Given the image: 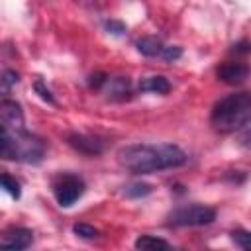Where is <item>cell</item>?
I'll return each mask as SVG.
<instances>
[{
    "label": "cell",
    "mask_w": 251,
    "mask_h": 251,
    "mask_svg": "<svg viewBox=\"0 0 251 251\" xmlns=\"http://www.w3.org/2000/svg\"><path fill=\"white\" fill-rule=\"evenodd\" d=\"M20 82V75L12 69L0 71V94H8L16 84Z\"/></svg>",
    "instance_id": "obj_15"
},
{
    "label": "cell",
    "mask_w": 251,
    "mask_h": 251,
    "mask_svg": "<svg viewBox=\"0 0 251 251\" xmlns=\"http://www.w3.org/2000/svg\"><path fill=\"white\" fill-rule=\"evenodd\" d=\"M182 57V49L176 47V45H165L163 47V53H161V59L167 61V63H175Z\"/></svg>",
    "instance_id": "obj_20"
},
{
    "label": "cell",
    "mask_w": 251,
    "mask_h": 251,
    "mask_svg": "<svg viewBox=\"0 0 251 251\" xmlns=\"http://www.w3.org/2000/svg\"><path fill=\"white\" fill-rule=\"evenodd\" d=\"M0 122L10 126V127H25V120H24V110L22 104L12 100V98H4L0 100Z\"/></svg>",
    "instance_id": "obj_9"
},
{
    "label": "cell",
    "mask_w": 251,
    "mask_h": 251,
    "mask_svg": "<svg viewBox=\"0 0 251 251\" xmlns=\"http://www.w3.org/2000/svg\"><path fill=\"white\" fill-rule=\"evenodd\" d=\"M104 29H106V33L116 35V37L126 35V24L120 22V20H106L104 22Z\"/></svg>",
    "instance_id": "obj_18"
},
{
    "label": "cell",
    "mask_w": 251,
    "mask_h": 251,
    "mask_svg": "<svg viewBox=\"0 0 251 251\" xmlns=\"http://www.w3.org/2000/svg\"><path fill=\"white\" fill-rule=\"evenodd\" d=\"M163 47H165V43H161L157 37H141L135 41V49L143 57H161Z\"/></svg>",
    "instance_id": "obj_12"
},
{
    "label": "cell",
    "mask_w": 251,
    "mask_h": 251,
    "mask_svg": "<svg viewBox=\"0 0 251 251\" xmlns=\"http://www.w3.org/2000/svg\"><path fill=\"white\" fill-rule=\"evenodd\" d=\"M231 239L237 247H241L243 251H249V241H251V235L247 229H235L231 231Z\"/></svg>",
    "instance_id": "obj_19"
},
{
    "label": "cell",
    "mask_w": 251,
    "mask_h": 251,
    "mask_svg": "<svg viewBox=\"0 0 251 251\" xmlns=\"http://www.w3.org/2000/svg\"><path fill=\"white\" fill-rule=\"evenodd\" d=\"M186 161L188 155L175 143H131L118 151V163L131 175L176 169Z\"/></svg>",
    "instance_id": "obj_1"
},
{
    "label": "cell",
    "mask_w": 251,
    "mask_h": 251,
    "mask_svg": "<svg viewBox=\"0 0 251 251\" xmlns=\"http://www.w3.org/2000/svg\"><path fill=\"white\" fill-rule=\"evenodd\" d=\"M171 82L169 78L161 76V75H153V76H143L137 84L139 92H155V94H169L171 92Z\"/></svg>",
    "instance_id": "obj_11"
},
{
    "label": "cell",
    "mask_w": 251,
    "mask_h": 251,
    "mask_svg": "<svg viewBox=\"0 0 251 251\" xmlns=\"http://www.w3.org/2000/svg\"><path fill=\"white\" fill-rule=\"evenodd\" d=\"M135 249H169L171 243L167 239H161V237H155V235H139L135 239Z\"/></svg>",
    "instance_id": "obj_13"
},
{
    "label": "cell",
    "mask_w": 251,
    "mask_h": 251,
    "mask_svg": "<svg viewBox=\"0 0 251 251\" xmlns=\"http://www.w3.org/2000/svg\"><path fill=\"white\" fill-rule=\"evenodd\" d=\"M214 220H216V210L204 204L180 206L169 214V226L173 227H200V226H210Z\"/></svg>",
    "instance_id": "obj_5"
},
{
    "label": "cell",
    "mask_w": 251,
    "mask_h": 251,
    "mask_svg": "<svg viewBox=\"0 0 251 251\" xmlns=\"http://www.w3.org/2000/svg\"><path fill=\"white\" fill-rule=\"evenodd\" d=\"M69 145L82 153V155H88V157H98L106 151V139L104 137H98V135H88V133H71L67 137Z\"/></svg>",
    "instance_id": "obj_6"
},
{
    "label": "cell",
    "mask_w": 251,
    "mask_h": 251,
    "mask_svg": "<svg viewBox=\"0 0 251 251\" xmlns=\"http://www.w3.org/2000/svg\"><path fill=\"white\" fill-rule=\"evenodd\" d=\"M100 92L106 96V100L124 102L131 96V80L127 76H106Z\"/></svg>",
    "instance_id": "obj_7"
},
{
    "label": "cell",
    "mask_w": 251,
    "mask_h": 251,
    "mask_svg": "<svg viewBox=\"0 0 251 251\" xmlns=\"http://www.w3.org/2000/svg\"><path fill=\"white\" fill-rule=\"evenodd\" d=\"M33 88H35V92L41 96V100H45V102H49V104H55V98H53L51 90L45 86V82H43V80H35Z\"/></svg>",
    "instance_id": "obj_21"
},
{
    "label": "cell",
    "mask_w": 251,
    "mask_h": 251,
    "mask_svg": "<svg viewBox=\"0 0 251 251\" xmlns=\"http://www.w3.org/2000/svg\"><path fill=\"white\" fill-rule=\"evenodd\" d=\"M251 120L249 92H233L220 98L210 112V124L220 133H233L245 129Z\"/></svg>",
    "instance_id": "obj_3"
},
{
    "label": "cell",
    "mask_w": 251,
    "mask_h": 251,
    "mask_svg": "<svg viewBox=\"0 0 251 251\" xmlns=\"http://www.w3.org/2000/svg\"><path fill=\"white\" fill-rule=\"evenodd\" d=\"M73 231L80 239H96L98 237V229L92 227V226H88V224H75L73 226Z\"/></svg>",
    "instance_id": "obj_17"
},
{
    "label": "cell",
    "mask_w": 251,
    "mask_h": 251,
    "mask_svg": "<svg viewBox=\"0 0 251 251\" xmlns=\"http://www.w3.org/2000/svg\"><path fill=\"white\" fill-rule=\"evenodd\" d=\"M122 194H124L126 198H143V196L151 194V186L145 184V182H131V184L124 186Z\"/></svg>",
    "instance_id": "obj_16"
},
{
    "label": "cell",
    "mask_w": 251,
    "mask_h": 251,
    "mask_svg": "<svg viewBox=\"0 0 251 251\" xmlns=\"http://www.w3.org/2000/svg\"><path fill=\"white\" fill-rule=\"evenodd\" d=\"M216 75H218V78L222 82H226L229 86H239V84H243L247 80L249 67L243 65V63H224V65L218 67Z\"/></svg>",
    "instance_id": "obj_8"
},
{
    "label": "cell",
    "mask_w": 251,
    "mask_h": 251,
    "mask_svg": "<svg viewBox=\"0 0 251 251\" xmlns=\"http://www.w3.org/2000/svg\"><path fill=\"white\" fill-rule=\"evenodd\" d=\"M45 157V143L25 127H10L0 122V159L37 165Z\"/></svg>",
    "instance_id": "obj_2"
},
{
    "label": "cell",
    "mask_w": 251,
    "mask_h": 251,
    "mask_svg": "<svg viewBox=\"0 0 251 251\" xmlns=\"http://www.w3.org/2000/svg\"><path fill=\"white\" fill-rule=\"evenodd\" d=\"M33 243V231L27 227H12L4 233L0 249H27Z\"/></svg>",
    "instance_id": "obj_10"
},
{
    "label": "cell",
    "mask_w": 251,
    "mask_h": 251,
    "mask_svg": "<svg viewBox=\"0 0 251 251\" xmlns=\"http://www.w3.org/2000/svg\"><path fill=\"white\" fill-rule=\"evenodd\" d=\"M53 196L61 208H71L86 190V182L82 176L75 173H59L51 180Z\"/></svg>",
    "instance_id": "obj_4"
},
{
    "label": "cell",
    "mask_w": 251,
    "mask_h": 251,
    "mask_svg": "<svg viewBox=\"0 0 251 251\" xmlns=\"http://www.w3.org/2000/svg\"><path fill=\"white\" fill-rule=\"evenodd\" d=\"M0 190H4L6 194H10L14 200H18L22 196L20 182L12 175H6V173H0Z\"/></svg>",
    "instance_id": "obj_14"
}]
</instances>
